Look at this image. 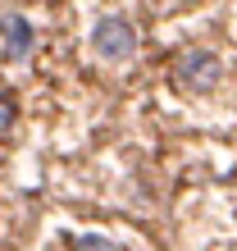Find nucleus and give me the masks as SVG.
I'll return each mask as SVG.
<instances>
[{
    "instance_id": "f257e3e1",
    "label": "nucleus",
    "mask_w": 237,
    "mask_h": 251,
    "mask_svg": "<svg viewBox=\"0 0 237 251\" xmlns=\"http://www.w3.org/2000/svg\"><path fill=\"white\" fill-rule=\"evenodd\" d=\"M169 78L183 87V92L205 96V92H214V87H219V78H224V64H219V55H214V50H205V46H187V50H178V60H173V69H169Z\"/></svg>"
},
{
    "instance_id": "39448f33",
    "label": "nucleus",
    "mask_w": 237,
    "mask_h": 251,
    "mask_svg": "<svg viewBox=\"0 0 237 251\" xmlns=\"http://www.w3.org/2000/svg\"><path fill=\"white\" fill-rule=\"evenodd\" d=\"M69 251H118V247L105 238V233H73Z\"/></svg>"
},
{
    "instance_id": "f03ea898",
    "label": "nucleus",
    "mask_w": 237,
    "mask_h": 251,
    "mask_svg": "<svg viewBox=\"0 0 237 251\" xmlns=\"http://www.w3.org/2000/svg\"><path fill=\"white\" fill-rule=\"evenodd\" d=\"M92 50L100 60H128L137 50V27L123 14H100L96 27H92Z\"/></svg>"
},
{
    "instance_id": "20e7f679",
    "label": "nucleus",
    "mask_w": 237,
    "mask_h": 251,
    "mask_svg": "<svg viewBox=\"0 0 237 251\" xmlns=\"http://www.w3.org/2000/svg\"><path fill=\"white\" fill-rule=\"evenodd\" d=\"M14 124H19V100H14V92L0 82V137H9Z\"/></svg>"
},
{
    "instance_id": "7ed1b4c3",
    "label": "nucleus",
    "mask_w": 237,
    "mask_h": 251,
    "mask_svg": "<svg viewBox=\"0 0 237 251\" xmlns=\"http://www.w3.org/2000/svg\"><path fill=\"white\" fill-rule=\"evenodd\" d=\"M0 32H5V55L9 60H27V55H32L37 32H32V23H27L23 14H5V19H0Z\"/></svg>"
}]
</instances>
